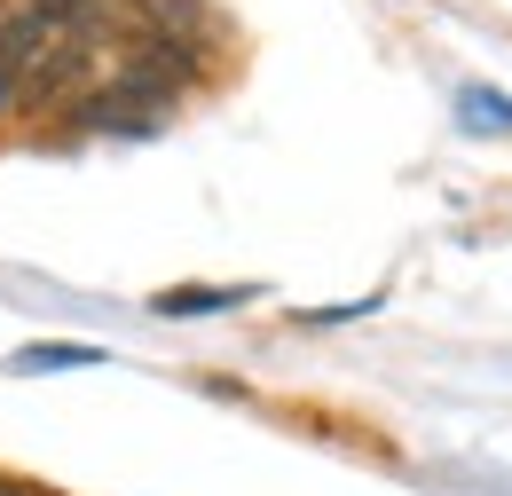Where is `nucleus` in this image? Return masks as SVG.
I'll use <instances>...</instances> for the list:
<instances>
[{
    "label": "nucleus",
    "instance_id": "obj_1",
    "mask_svg": "<svg viewBox=\"0 0 512 496\" xmlns=\"http://www.w3.org/2000/svg\"><path fill=\"white\" fill-rule=\"evenodd\" d=\"M174 103H182V95L150 87L142 71H111L103 87L71 95L64 119H71V134H158V126L174 119Z\"/></svg>",
    "mask_w": 512,
    "mask_h": 496
},
{
    "label": "nucleus",
    "instance_id": "obj_2",
    "mask_svg": "<svg viewBox=\"0 0 512 496\" xmlns=\"http://www.w3.org/2000/svg\"><path fill=\"white\" fill-rule=\"evenodd\" d=\"M95 40H71V32H56L48 48H40V63H32V79H24V95H16V111L24 119H40V111H64L71 95H87V79H95Z\"/></svg>",
    "mask_w": 512,
    "mask_h": 496
},
{
    "label": "nucleus",
    "instance_id": "obj_3",
    "mask_svg": "<svg viewBox=\"0 0 512 496\" xmlns=\"http://www.w3.org/2000/svg\"><path fill=\"white\" fill-rule=\"evenodd\" d=\"M48 40H56V24L32 0L0 16V119H16V95H24V79H32V63H40Z\"/></svg>",
    "mask_w": 512,
    "mask_h": 496
},
{
    "label": "nucleus",
    "instance_id": "obj_4",
    "mask_svg": "<svg viewBox=\"0 0 512 496\" xmlns=\"http://www.w3.org/2000/svg\"><path fill=\"white\" fill-rule=\"evenodd\" d=\"M237 300H253L245 284H221V292H197V284H182V292H158L150 308L158 315H213V308H237Z\"/></svg>",
    "mask_w": 512,
    "mask_h": 496
},
{
    "label": "nucleus",
    "instance_id": "obj_5",
    "mask_svg": "<svg viewBox=\"0 0 512 496\" xmlns=\"http://www.w3.org/2000/svg\"><path fill=\"white\" fill-rule=\"evenodd\" d=\"M56 363H103L95 347H24L16 355V371H56Z\"/></svg>",
    "mask_w": 512,
    "mask_h": 496
},
{
    "label": "nucleus",
    "instance_id": "obj_6",
    "mask_svg": "<svg viewBox=\"0 0 512 496\" xmlns=\"http://www.w3.org/2000/svg\"><path fill=\"white\" fill-rule=\"evenodd\" d=\"M0 496H48V489H32V481H16V473H0Z\"/></svg>",
    "mask_w": 512,
    "mask_h": 496
},
{
    "label": "nucleus",
    "instance_id": "obj_7",
    "mask_svg": "<svg viewBox=\"0 0 512 496\" xmlns=\"http://www.w3.org/2000/svg\"><path fill=\"white\" fill-rule=\"evenodd\" d=\"M0 16H8V0H0Z\"/></svg>",
    "mask_w": 512,
    "mask_h": 496
}]
</instances>
